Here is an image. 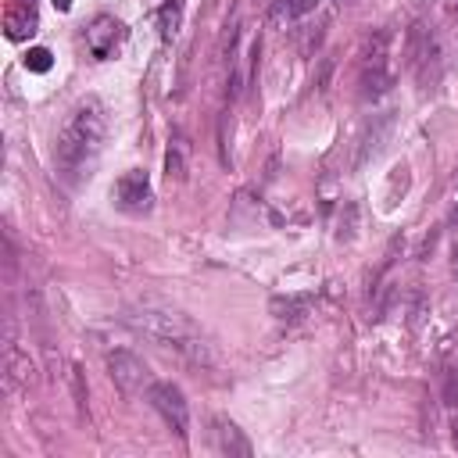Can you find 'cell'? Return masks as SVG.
<instances>
[{
	"label": "cell",
	"instance_id": "1",
	"mask_svg": "<svg viewBox=\"0 0 458 458\" xmlns=\"http://www.w3.org/2000/svg\"><path fill=\"white\" fill-rule=\"evenodd\" d=\"M104 136H107L104 104L97 97L79 100L68 111V118H64V125L57 129V140H54V168H57L64 186H79L93 175L97 157L104 150Z\"/></svg>",
	"mask_w": 458,
	"mask_h": 458
},
{
	"label": "cell",
	"instance_id": "2",
	"mask_svg": "<svg viewBox=\"0 0 458 458\" xmlns=\"http://www.w3.org/2000/svg\"><path fill=\"white\" fill-rule=\"evenodd\" d=\"M129 318H132V326H136L140 333H147L157 347L175 351V354H179L182 361H190L193 369H211V365H218L215 347L208 344V336H204L182 311H175V308H168V304H140Z\"/></svg>",
	"mask_w": 458,
	"mask_h": 458
},
{
	"label": "cell",
	"instance_id": "3",
	"mask_svg": "<svg viewBox=\"0 0 458 458\" xmlns=\"http://www.w3.org/2000/svg\"><path fill=\"white\" fill-rule=\"evenodd\" d=\"M104 361H107V372H111V379H114V386L122 394H147L150 390L154 376H150L147 361L136 351H129V347H114V351L104 347Z\"/></svg>",
	"mask_w": 458,
	"mask_h": 458
},
{
	"label": "cell",
	"instance_id": "4",
	"mask_svg": "<svg viewBox=\"0 0 458 458\" xmlns=\"http://www.w3.org/2000/svg\"><path fill=\"white\" fill-rule=\"evenodd\" d=\"M404 54H408V68L415 72V79H419L422 86L437 82L444 61H440V43H437L433 29H426V25H411L408 43H404Z\"/></svg>",
	"mask_w": 458,
	"mask_h": 458
},
{
	"label": "cell",
	"instance_id": "5",
	"mask_svg": "<svg viewBox=\"0 0 458 458\" xmlns=\"http://www.w3.org/2000/svg\"><path fill=\"white\" fill-rule=\"evenodd\" d=\"M147 401H150V408L165 419V426L179 437V440H186V433H190V404H186V397H182V390L175 386V383H168V379H154L150 383V390H147Z\"/></svg>",
	"mask_w": 458,
	"mask_h": 458
},
{
	"label": "cell",
	"instance_id": "6",
	"mask_svg": "<svg viewBox=\"0 0 458 458\" xmlns=\"http://www.w3.org/2000/svg\"><path fill=\"white\" fill-rule=\"evenodd\" d=\"M125 43V25L111 14H100L86 25V50L97 57V61H107L114 57V50Z\"/></svg>",
	"mask_w": 458,
	"mask_h": 458
},
{
	"label": "cell",
	"instance_id": "7",
	"mask_svg": "<svg viewBox=\"0 0 458 458\" xmlns=\"http://www.w3.org/2000/svg\"><path fill=\"white\" fill-rule=\"evenodd\" d=\"M383 43H386V36H376V50L361 57L358 86H361V97H365V100H376V97H383V93L390 89V68H386Z\"/></svg>",
	"mask_w": 458,
	"mask_h": 458
},
{
	"label": "cell",
	"instance_id": "8",
	"mask_svg": "<svg viewBox=\"0 0 458 458\" xmlns=\"http://www.w3.org/2000/svg\"><path fill=\"white\" fill-rule=\"evenodd\" d=\"M114 204H118L122 211H132V215H140V211L150 208V179H147L143 168H129V172L114 182Z\"/></svg>",
	"mask_w": 458,
	"mask_h": 458
},
{
	"label": "cell",
	"instance_id": "9",
	"mask_svg": "<svg viewBox=\"0 0 458 458\" xmlns=\"http://www.w3.org/2000/svg\"><path fill=\"white\" fill-rule=\"evenodd\" d=\"M39 25L36 18V0H7V11H4V29L11 39H25L32 36Z\"/></svg>",
	"mask_w": 458,
	"mask_h": 458
},
{
	"label": "cell",
	"instance_id": "10",
	"mask_svg": "<svg viewBox=\"0 0 458 458\" xmlns=\"http://www.w3.org/2000/svg\"><path fill=\"white\" fill-rule=\"evenodd\" d=\"M211 426H215V447H218L222 454H229V458H247V454H250V440L240 433L236 422H229V419L218 415Z\"/></svg>",
	"mask_w": 458,
	"mask_h": 458
},
{
	"label": "cell",
	"instance_id": "11",
	"mask_svg": "<svg viewBox=\"0 0 458 458\" xmlns=\"http://www.w3.org/2000/svg\"><path fill=\"white\" fill-rule=\"evenodd\" d=\"M315 4H318V0H272L268 18H272L276 25H283V21H293V18L311 14V11H315Z\"/></svg>",
	"mask_w": 458,
	"mask_h": 458
},
{
	"label": "cell",
	"instance_id": "12",
	"mask_svg": "<svg viewBox=\"0 0 458 458\" xmlns=\"http://www.w3.org/2000/svg\"><path fill=\"white\" fill-rule=\"evenodd\" d=\"M165 172H168V179H172V175L182 179V172H186V143H182V136L172 140L168 157H165Z\"/></svg>",
	"mask_w": 458,
	"mask_h": 458
},
{
	"label": "cell",
	"instance_id": "13",
	"mask_svg": "<svg viewBox=\"0 0 458 458\" xmlns=\"http://www.w3.org/2000/svg\"><path fill=\"white\" fill-rule=\"evenodd\" d=\"M179 18H182V4H179V0H168V4L161 7V36H165V39H172V36H175Z\"/></svg>",
	"mask_w": 458,
	"mask_h": 458
},
{
	"label": "cell",
	"instance_id": "14",
	"mask_svg": "<svg viewBox=\"0 0 458 458\" xmlns=\"http://www.w3.org/2000/svg\"><path fill=\"white\" fill-rule=\"evenodd\" d=\"M50 64H54V54L47 47H29V54H25L29 72H50Z\"/></svg>",
	"mask_w": 458,
	"mask_h": 458
},
{
	"label": "cell",
	"instance_id": "15",
	"mask_svg": "<svg viewBox=\"0 0 458 458\" xmlns=\"http://www.w3.org/2000/svg\"><path fill=\"white\" fill-rule=\"evenodd\" d=\"M451 440H454V447H458V415H454V422H451Z\"/></svg>",
	"mask_w": 458,
	"mask_h": 458
},
{
	"label": "cell",
	"instance_id": "16",
	"mask_svg": "<svg viewBox=\"0 0 458 458\" xmlns=\"http://www.w3.org/2000/svg\"><path fill=\"white\" fill-rule=\"evenodd\" d=\"M54 7H57V11H68V7H72V0H54Z\"/></svg>",
	"mask_w": 458,
	"mask_h": 458
}]
</instances>
